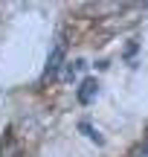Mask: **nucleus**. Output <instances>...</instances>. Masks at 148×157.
I'll list each match as a JSON object with an SVG mask.
<instances>
[{
  "mask_svg": "<svg viewBox=\"0 0 148 157\" xmlns=\"http://www.w3.org/2000/svg\"><path fill=\"white\" fill-rule=\"evenodd\" d=\"M84 67H87L84 58H76V61H70V64H67V70H64V82H76V78L84 73Z\"/></svg>",
  "mask_w": 148,
  "mask_h": 157,
  "instance_id": "nucleus-4",
  "label": "nucleus"
},
{
  "mask_svg": "<svg viewBox=\"0 0 148 157\" xmlns=\"http://www.w3.org/2000/svg\"><path fill=\"white\" fill-rule=\"evenodd\" d=\"M61 64H64V41H58V44L52 47V52H50V61H46V70H44V76H46V78L58 76Z\"/></svg>",
  "mask_w": 148,
  "mask_h": 157,
  "instance_id": "nucleus-1",
  "label": "nucleus"
},
{
  "mask_svg": "<svg viewBox=\"0 0 148 157\" xmlns=\"http://www.w3.org/2000/svg\"><path fill=\"white\" fill-rule=\"evenodd\" d=\"M76 96H79L81 105H90V102L99 96V82L96 78H84V82L79 84V90H76Z\"/></svg>",
  "mask_w": 148,
  "mask_h": 157,
  "instance_id": "nucleus-2",
  "label": "nucleus"
},
{
  "mask_svg": "<svg viewBox=\"0 0 148 157\" xmlns=\"http://www.w3.org/2000/svg\"><path fill=\"white\" fill-rule=\"evenodd\" d=\"M145 143H148V140H145Z\"/></svg>",
  "mask_w": 148,
  "mask_h": 157,
  "instance_id": "nucleus-7",
  "label": "nucleus"
},
{
  "mask_svg": "<svg viewBox=\"0 0 148 157\" xmlns=\"http://www.w3.org/2000/svg\"><path fill=\"white\" fill-rule=\"evenodd\" d=\"M79 131H81V134H84V137H87V140H93V143H96V146H102V143H105V137H102V134H99V131H96V128H93V125H90V122H79Z\"/></svg>",
  "mask_w": 148,
  "mask_h": 157,
  "instance_id": "nucleus-5",
  "label": "nucleus"
},
{
  "mask_svg": "<svg viewBox=\"0 0 148 157\" xmlns=\"http://www.w3.org/2000/svg\"><path fill=\"white\" fill-rule=\"evenodd\" d=\"M0 157H23V148H20V143L12 137V131L3 140V146H0Z\"/></svg>",
  "mask_w": 148,
  "mask_h": 157,
  "instance_id": "nucleus-3",
  "label": "nucleus"
},
{
  "mask_svg": "<svg viewBox=\"0 0 148 157\" xmlns=\"http://www.w3.org/2000/svg\"><path fill=\"white\" fill-rule=\"evenodd\" d=\"M128 157H148V143H142V146H134Z\"/></svg>",
  "mask_w": 148,
  "mask_h": 157,
  "instance_id": "nucleus-6",
  "label": "nucleus"
}]
</instances>
